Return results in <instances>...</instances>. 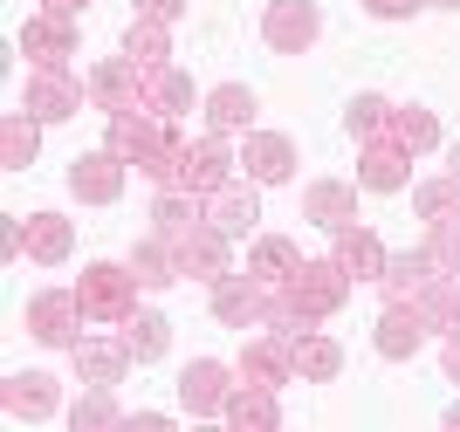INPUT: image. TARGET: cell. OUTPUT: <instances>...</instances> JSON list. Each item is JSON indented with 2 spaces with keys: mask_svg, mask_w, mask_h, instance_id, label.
Returning <instances> with one entry per match:
<instances>
[{
  "mask_svg": "<svg viewBox=\"0 0 460 432\" xmlns=\"http://www.w3.org/2000/svg\"><path fill=\"white\" fill-rule=\"evenodd\" d=\"M124 56H131L137 69H165V56H172V35H165V21H145V14H137L131 28H124Z\"/></svg>",
  "mask_w": 460,
  "mask_h": 432,
  "instance_id": "29",
  "label": "cell"
},
{
  "mask_svg": "<svg viewBox=\"0 0 460 432\" xmlns=\"http://www.w3.org/2000/svg\"><path fill=\"white\" fill-rule=\"evenodd\" d=\"M145 83H152V69H137L131 56H111V62H96V69L83 75L90 103H103L111 117H124V110H145Z\"/></svg>",
  "mask_w": 460,
  "mask_h": 432,
  "instance_id": "3",
  "label": "cell"
},
{
  "mask_svg": "<svg viewBox=\"0 0 460 432\" xmlns=\"http://www.w3.org/2000/svg\"><path fill=\"white\" fill-rule=\"evenodd\" d=\"M83 83L69 69H35L28 75V90H21V110L35 117V124H62V117H76L83 110Z\"/></svg>",
  "mask_w": 460,
  "mask_h": 432,
  "instance_id": "5",
  "label": "cell"
},
{
  "mask_svg": "<svg viewBox=\"0 0 460 432\" xmlns=\"http://www.w3.org/2000/svg\"><path fill=\"white\" fill-rule=\"evenodd\" d=\"M350 302V275L337 261H303L296 275H288L282 288H275V316L269 330H288V337H309L323 316H337Z\"/></svg>",
  "mask_w": 460,
  "mask_h": 432,
  "instance_id": "1",
  "label": "cell"
},
{
  "mask_svg": "<svg viewBox=\"0 0 460 432\" xmlns=\"http://www.w3.org/2000/svg\"><path fill=\"white\" fill-rule=\"evenodd\" d=\"M261 35H269V48H282V56H303L309 41L323 35V14H316V0H269Z\"/></svg>",
  "mask_w": 460,
  "mask_h": 432,
  "instance_id": "8",
  "label": "cell"
},
{
  "mask_svg": "<svg viewBox=\"0 0 460 432\" xmlns=\"http://www.w3.org/2000/svg\"><path fill=\"white\" fill-rule=\"evenodd\" d=\"M433 7H460V0H433Z\"/></svg>",
  "mask_w": 460,
  "mask_h": 432,
  "instance_id": "42",
  "label": "cell"
},
{
  "mask_svg": "<svg viewBox=\"0 0 460 432\" xmlns=\"http://www.w3.org/2000/svg\"><path fill=\"white\" fill-rule=\"evenodd\" d=\"M69 192L90 199V207H111L117 192H124V158H117V151H76V165H69Z\"/></svg>",
  "mask_w": 460,
  "mask_h": 432,
  "instance_id": "11",
  "label": "cell"
},
{
  "mask_svg": "<svg viewBox=\"0 0 460 432\" xmlns=\"http://www.w3.org/2000/svg\"><path fill=\"white\" fill-rule=\"evenodd\" d=\"M83 7H90V0H49V14H62V21H76Z\"/></svg>",
  "mask_w": 460,
  "mask_h": 432,
  "instance_id": "40",
  "label": "cell"
},
{
  "mask_svg": "<svg viewBox=\"0 0 460 432\" xmlns=\"http://www.w3.org/2000/svg\"><path fill=\"white\" fill-rule=\"evenodd\" d=\"M76 302H83V322H131L137 316V275L96 261V268H83Z\"/></svg>",
  "mask_w": 460,
  "mask_h": 432,
  "instance_id": "2",
  "label": "cell"
},
{
  "mask_svg": "<svg viewBox=\"0 0 460 432\" xmlns=\"http://www.w3.org/2000/svg\"><path fill=\"white\" fill-rule=\"evenodd\" d=\"M192 110V75L186 69H152V83H145V117H165V124H179V117Z\"/></svg>",
  "mask_w": 460,
  "mask_h": 432,
  "instance_id": "22",
  "label": "cell"
},
{
  "mask_svg": "<svg viewBox=\"0 0 460 432\" xmlns=\"http://www.w3.org/2000/svg\"><path fill=\"white\" fill-rule=\"evenodd\" d=\"M330 261L344 268L350 282H385V261H392V254L378 247V234H371V226H344V234H337V254H330Z\"/></svg>",
  "mask_w": 460,
  "mask_h": 432,
  "instance_id": "15",
  "label": "cell"
},
{
  "mask_svg": "<svg viewBox=\"0 0 460 432\" xmlns=\"http://www.w3.org/2000/svg\"><path fill=\"white\" fill-rule=\"evenodd\" d=\"M303 213L316 226H330V234H344L350 220H358V186H337V179H316V186L303 192Z\"/></svg>",
  "mask_w": 460,
  "mask_h": 432,
  "instance_id": "21",
  "label": "cell"
},
{
  "mask_svg": "<svg viewBox=\"0 0 460 432\" xmlns=\"http://www.w3.org/2000/svg\"><path fill=\"white\" fill-rule=\"evenodd\" d=\"M440 364H447V377L460 384V337H447V343H440Z\"/></svg>",
  "mask_w": 460,
  "mask_h": 432,
  "instance_id": "39",
  "label": "cell"
},
{
  "mask_svg": "<svg viewBox=\"0 0 460 432\" xmlns=\"http://www.w3.org/2000/svg\"><path fill=\"white\" fill-rule=\"evenodd\" d=\"M371 343H378V357L405 364V357H412V350L426 343L420 309H405V302H385V316H378V330H371Z\"/></svg>",
  "mask_w": 460,
  "mask_h": 432,
  "instance_id": "16",
  "label": "cell"
},
{
  "mask_svg": "<svg viewBox=\"0 0 460 432\" xmlns=\"http://www.w3.org/2000/svg\"><path fill=\"white\" fill-rule=\"evenodd\" d=\"M207 220L220 226L227 241H234V234H254V220H261V199H254V179H248V186H241V179H234V186H220V192L207 199Z\"/></svg>",
  "mask_w": 460,
  "mask_h": 432,
  "instance_id": "19",
  "label": "cell"
},
{
  "mask_svg": "<svg viewBox=\"0 0 460 432\" xmlns=\"http://www.w3.org/2000/svg\"><path fill=\"white\" fill-rule=\"evenodd\" d=\"M131 275H137L145 288H165V282H179L172 241H158V234H152V241H137V247H131Z\"/></svg>",
  "mask_w": 460,
  "mask_h": 432,
  "instance_id": "31",
  "label": "cell"
},
{
  "mask_svg": "<svg viewBox=\"0 0 460 432\" xmlns=\"http://www.w3.org/2000/svg\"><path fill=\"white\" fill-rule=\"evenodd\" d=\"M392 124H399V103H385V96H358V103H350V137H365V145H399Z\"/></svg>",
  "mask_w": 460,
  "mask_h": 432,
  "instance_id": "30",
  "label": "cell"
},
{
  "mask_svg": "<svg viewBox=\"0 0 460 432\" xmlns=\"http://www.w3.org/2000/svg\"><path fill=\"white\" fill-rule=\"evenodd\" d=\"M69 247H76V234H69L62 213H28V220H21V254H28V261L56 268V261H69Z\"/></svg>",
  "mask_w": 460,
  "mask_h": 432,
  "instance_id": "14",
  "label": "cell"
},
{
  "mask_svg": "<svg viewBox=\"0 0 460 432\" xmlns=\"http://www.w3.org/2000/svg\"><path fill=\"white\" fill-rule=\"evenodd\" d=\"M213 316L227 322V330H269L275 288H261L254 275H220L213 282Z\"/></svg>",
  "mask_w": 460,
  "mask_h": 432,
  "instance_id": "4",
  "label": "cell"
},
{
  "mask_svg": "<svg viewBox=\"0 0 460 432\" xmlns=\"http://www.w3.org/2000/svg\"><path fill=\"white\" fill-rule=\"evenodd\" d=\"M227 398H234V384H227V364H213V357H199V364H186L179 371V405L186 412H227Z\"/></svg>",
  "mask_w": 460,
  "mask_h": 432,
  "instance_id": "13",
  "label": "cell"
},
{
  "mask_svg": "<svg viewBox=\"0 0 460 432\" xmlns=\"http://www.w3.org/2000/svg\"><path fill=\"white\" fill-rule=\"evenodd\" d=\"M28 330H35L49 350H76V330H83V302H76V288H49V295H35L28 302Z\"/></svg>",
  "mask_w": 460,
  "mask_h": 432,
  "instance_id": "7",
  "label": "cell"
},
{
  "mask_svg": "<svg viewBox=\"0 0 460 432\" xmlns=\"http://www.w3.org/2000/svg\"><path fill=\"white\" fill-rule=\"evenodd\" d=\"M296 371H303L309 384H330V377L344 371V343H337V337H316V330L296 337Z\"/></svg>",
  "mask_w": 460,
  "mask_h": 432,
  "instance_id": "27",
  "label": "cell"
},
{
  "mask_svg": "<svg viewBox=\"0 0 460 432\" xmlns=\"http://www.w3.org/2000/svg\"><path fill=\"white\" fill-rule=\"evenodd\" d=\"M76 371L90 377L96 392H111V384H124V371H131V343H103V337H83V343H76Z\"/></svg>",
  "mask_w": 460,
  "mask_h": 432,
  "instance_id": "20",
  "label": "cell"
},
{
  "mask_svg": "<svg viewBox=\"0 0 460 432\" xmlns=\"http://www.w3.org/2000/svg\"><path fill=\"white\" fill-rule=\"evenodd\" d=\"M172 261H179V275H207V282H220L227 275V234L213 220H199V226H186L172 241Z\"/></svg>",
  "mask_w": 460,
  "mask_h": 432,
  "instance_id": "10",
  "label": "cell"
},
{
  "mask_svg": "<svg viewBox=\"0 0 460 432\" xmlns=\"http://www.w3.org/2000/svg\"><path fill=\"white\" fill-rule=\"evenodd\" d=\"M35 145H41V124L28 110H7V117H0V165H7V172H28V165H35Z\"/></svg>",
  "mask_w": 460,
  "mask_h": 432,
  "instance_id": "26",
  "label": "cell"
},
{
  "mask_svg": "<svg viewBox=\"0 0 460 432\" xmlns=\"http://www.w3.org/2000/svg\"><path fill=\"white\" fill-rule=\"evenodd\" d=\"M21 48L35 56V69H69V56H76V21L35 14L28 28H21Z\"/></svg>",
  "mask_w": 460,
  "mask_h": 432,
  "instance_id": "12",
  "label": "cell"
},
{
  "mask_svg": "<svg viewBox=\"0 0 460 432\" xmlns=\"http://www.w3.org/2000/svg\"><path fill=\"white\" fill-rule=\"evenodd\" d=\"M234 158L220 137H186V179H179V192H199V199H213L220 186H234Z\"/></svg>",
  "mask_w": 460,
  "mask_h": 432,
  "instance_id": "9",
  "label": "cell"
},
{
  "mask_svg": "<svg viewBox=\"0 0 460 432\" xmlns=\"http://www.w3.org/2000/svg\"><path fill=\"white\" fill-rule=\"evenodd\" d=\"M124 432H172V419L165 412H137V419H124Z\"/></svg>",
  "mask_w": 460,
  "mask_h": 432,
  "instance_id": "38",
  "label": "cell"
},
{
  "mask_svg": "<svg viewBox=\"0 0 460 432\" xmlns=\"http://www.w3.org/2000/svg\"><path fill=\"white\" fill-rule=\"evenodd\" d=\"M254 110H261V103H254V90H248V83H220V90L207 96L213 137H227V131H248V124H254Z\"/></svg>",
  "mask_w": 460,
  "mask_h": 432,
  "instance_id": "25",
  "label": "cell"
},
{
  "mask_svg": "<svg viewBox=\"0 0 460 432\" xmlns=\"http://www.w3.org/2000/svg\"><path fill=\"white\" fill-rule=\"evenodd\" d=\"M296 268H303L296 241H275V234H269V241H254V261H248V275H254L261 288H282L288 275H296Z\"/></svg>",
  "mask_w": 460,
  "mask_h": 432,
  "instance_id": "28",
  "label": "cell"
},
{
  "mask_svg": "<svg viewBox=\"0 0 460 432\" xmlns=\"http://www.w3.org/2000/svg\"><path fill=\"white\" fill-rule=\"evenodd\" d=\"M392 137H399L405 151H433V145H440V117L412 103V110H399V124H392Z\"/></svg>",
  "mask_w": 460,
  "mask_h": 432,
  "instance_id": "34",
  "label": "cell"
},
{
  "mask_svg": "<svg viewBox=\"0 0 460 432\" xmlns=\"http://www.w3.org/2000/svg\"><path fill=\"white\" fill-rule=\"evenodd\" d=\"M405 158H412L405 145H365V165H358V186H365V192H399L405 179H412V172H405Z\"/></svg>",
  "mask_w": 460,
  "mask_h": 432,
  "instance_id": "24",
  "label": "cell"
},
{
  "mask_svg": "<svg viewBox=\"0 0 460 432\" xmlns=\"http://www.w3.org/2000/svg\"><path fill=\"white\" fill-rule=\"evenodd\" d=\"M241 377L261 384V392L288 384V377H296V337H288V330H254L248 350H241Z\"/></svg>",
  "mask_w": 460,
  "mask_h": 432,
  "instance_id": "6",
  "label": "cell"
},
{
  "mask_svg": "<svg viewBox=\"0 0 460 432\" xmlns=\"http://www.w3.org/2000/svg\"><path fill=\"white\" fill-rule=\"evenodd\" d=\"M124 343H131L137 364H158L165 350H172V322H165V316H131V322H124Z\"/></svg>",
  "mask_w": 460,
  "mask_h": 432,
  "instance_id": "32",
  "label": "cell"
},
{
  "mask_svg": "<svg viewBox=\"0 0 460 432\" xmlns=\"http://www.w3.org/2000/svg\"><path fill=\"white\" fill-rule=\"evenodd\" d=\"M227 432H282V405H275V392H261V384L234 392L227 398Z\"/></svg>",
  "mask_w": 460,
  "mask_h": 432,
  "instance_id": "23",
  "label": "cell"
},
{
  "mask_svg": "<svg viewBox=\"0 0 460 432\" xmlns=\"http://www.w3.org/2000/svg\"><path fill=\"white\" fill-rule=\"evenodd\" d=\"M69 432H124V412L111 405V392H90L69 405Z\"/></svg>",
  "mask_w": 460,
  "mask_h": 432,
  "instance_id": "33",
  "label": "cell"
},
{
  "mask_svg": "<svg viewBox=\"0 0 460 432\" xmlns=\"http://www.w3.org/2000/svg\"><path fill=\"white\" fill-rule=\"evenodd\" d=\"M447 432H460V405H447Z\"/></svg>",
  "mask_w": 460,
  "mask_h": 432,
  "instance_id": "41",
  "label": "cell"
},
{
  "mask_svg": "<svg viewBox=\"0 0 460 432\" xmlns=\"http://www.w3.org/2000/svg\"><path fill=\"white\" fill-rule=\"evenodd\" d=\"M241 165H248L254 186H282L288 172H296V145H288V137H275V131H248Z\"/></svg>",
  "mask_w": 460,
  "mask_h": 432,
  "instance_id": "18",
  "label": "cell"
},
{
  "mask_svg": "<svg viewBox=\"0 0 460 432\" xmlns=\"http://www.w3.org/2000/svg\"><path fill=\"white\" fill-rule=\"evenodd\" d=\"M365 7H371L378 21H405V14H420L426 0H365Z\"/></svg>",
  "mask_w": 460,
  "mask_h": 432,
  "instance_id": "37",
  "label": "cell"
},
{
  "mask_svg": "<svg viewBox=\"0 0 460 432\" xmlns=\"http://www.w3.org/2000/svg\"><path fill=\"white\" fill-rule=\"evenodd\" d=\"M0 405H7V419H49L62 405V392H56V377L49 371H21V377H7V392H0Z\"/></svg>",
  "mask_w": 460,
  "mask_h": 432,
  "instance_id": "17",
  "label": "cell"
},
{
  "mask_svg": "<svg viewBox=\"0 0 460 432\" xmlns=\"http://www.w3.org/2000/svg\"><path fill=\"white\" fill-rule=\"evenodd\" d=\"M137 14H145V21H165V28H172V21L186 14V0H137Z\"/></svg>",
  "mask_w": 460,
  "mask_h": 432,
  "instance_id": "36",
  "label": "cell"
},
{
  "mask_svg": "<svg viewBox=\"0 0 460 432\" xmlns=\"http://www.w3.org/2000/svg\"><path fill=\"white\" fill-rule=\"evenodd\" d=\"M454 207H460V186H454V179H433V186L412 192V213H420V220H440V213H454Z\"/></svg>",
  "mask_w": 460,
  "mask_h": 432,
  "instance_id": "35",
  "label": "cell"
}]
</instances>
